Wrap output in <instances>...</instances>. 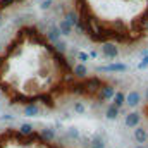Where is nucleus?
<instances>
[{"label":"nucleus","instance_id":"16","mask_svg":"<svg viewBox=\"0 0 148 148\" xmlns=\"http://www.w3.org/2000/svg\"><path fill=\"white\" fill-rule=\"evenodd\" d=\"M74 110L77 112V114H83V112H84V107H83L81 103H76V105H74Z\"/></svg>","mask_w":148,"mask_h":148},{"label":"nucleus","instance_id":"13","mask_svg":"<svg viewBox=\"0 0 148 148\" xmlns=\"http://www.w3.org/2000/svg\"><path fill=\"white\" fill-rule=\"evenodd\" d=\"M119 112H121V109H117V107H114L112 103H109V107H107V110H105V115H107V119H117Z\"/></svg>","mask_w":148,"mask_h":148},{"label":"nucleus","instance_id":"10","mask_svg":"<svg viewBox=\"0 0 148 148\" xmlns=\"http://www.w3.org/2000/svg\"><path fill=\"white\" fill-rule=\"evenodd\" d=\"M40 136H41V140H43L45 143H50V141L55 138V133H53V129H50V127H43V129L40 131Z\"/></svg>","mask_w":148,"mask_h":148},{"label":"nucleus","instance_id":"20","mask_svg":"<svg viewBox=\"0 0 148 148\" xmlns=\"http://www.w3.org/2000/svg\"><path fill=\"white\" fill-rule=\"evenodd\" d=\"M136 148H148V147H145V145H138Z\"/></svg>","mask_w":148,"mask_h":148},{"label":"nucleus","instance_id":"18","mask_svg":"<svg viewBox=\"0 0 148 148\" xmlns=\"http://www.w3.org/2000/svg\"><path fill=\"white\" fill-rule=\"evenodd\" d=\"M52 2H53V0H45V2L41 3V7H43V9H48V7L52 5Z\"/></svg>","mask_w":148,"mask_h":148},{"label":"nucleus","instance_id":"19","mask_svg":"<svg viewBox=\"0 0 148 148\" xmlns=\"http://www.w3.org/2000/svg\"><path fill=\"white\" fill-rule=\"evenodd\" d=\"M145 31L148 33V21H147V24H145Z\"/></svg>","mask_w":148,"mask_h":148},{"label":"nucleus","instance_id":"8","mask_svg":"<svg viewBox=\"0 0 148 148\" xmlns=\"http://www.w3.org/2000/svg\"><path fill=\"white\" fill-rule=\"evenodd\" d=\"M127 69V66L126 64H109V66H102L100 67V71H110V73H122V71H126Z\"/></svg>","mask_w":148,"mask_h":148},{"label":"nucleus","instance_id":"4","mask_svg":"<svg viewBox=\"0 0 148 148\" xmlns=\"http://www.w3.org/2000/svg\"><path fill=\"white\" fill-rule=\"evenodd\" d=\"M73 74H74V77H76V79H84V77L88 76V69H86V66H84V64H81V62H74Z\"/></svg>","mask_w":148,"mask_h":148},{"label":"nucleus","instance_id":"9","mask_svg":"<svg viewBox=\"0 0 148 148\" xmlns=\"http://www.w3.org/2000/svg\"><path fill=\"white\" fill-rule=\"evenodd\" d=\"M124 100H126V95H124L122 91H115L114 97H112V105L117 107V109H121V107L124 105Z\"/></svg>","mask_w":148,"mask_h":148},{"label":"nucleus","instance_id":"11","mask_svg":"<svg viewBox=\"0 0 148 148\" xmlns=\"http://www.w3.org/2000/svg\"><path fill=\"white\" fill-rule=\"evenodd\" d=\"M88 147L90 148H105V140L102 136H95V138L88 140Z\"/></svg>","mask_w":148,"mask_h":148},{"label":"nucleus","instance_id":"1","mask_svg":"<svg viewBox=\"0 0 148 148\" xmlns=\"http://www.w3.org/2000/svg\"><path fill=\"white\" fill-rule=\"evenodd\" d=\"M114 93H115V88H114L112 84H103V86L98 90V95H97L95 98L100 100V102H105V100H110L112 97H114Z\"/></svg>","mask_w":148,"mask_h":148},{"label":"nucleus","instance_id":"21","mask_svg":"<svg viewBox=\"0 0 148 148\" xmlns=\"http://www.w3.org/2000/svg\"><path fill=\"white\" fill-rule=\"evenodd\" d=\"M147 102H148V88H147Z\"/></svg>","mask_w":148,"mask_h":148},{"label":"nucleus","instance_id":"5","mask_svg":"<svg viewBox=\"0 0 148 148\" xmlns=\"http://www.w3.org/2000/svg\"><path fill=\"white\" fill-rule=\"evenodd\" d=\"M140 121H141V114H138V112H133V114H127L126 115V126H129V127H138V124H140Z\"/></svg>","mask_w":148,"mask_h":148},{"label":"nucleus","instance_id":"14","mask_svg":"<svg viewBox=\"0 0 148 148\" xmlns=\"http://www.w3.org/2000/svg\"><path fill=\"white\" fill-rule=\"evenodd\" d=\"M19 134H21V136H31V134H33V126L28 124V122H26V124H21V126H19Z\"/></svg>","mask_w":148,"mask_h":148},{"label":"nucleus","instance_id":"6","mask_svg":"<svg viewBox=\"0 0 148 148\" xmlns=\"http://www.w3.org/2000/svg\"><path fill=\"white\" fill-rule=\"evenodd\" d=\"M134 140L138 141V145H145L148 141V133L143 129V127H134Z\"/></svg>","mask_w":148,"mask_h":148},{"label":"nucleus","instance_id":"12","mask_svg":"<svg viewBox=\"0 0 148 148\" xmlns=\"http://www.w3.org/2000/svg\"><path fill=\"white\" fill-rule=\"evenodd\" d=\"M38 114H40V107L36 103H28L24 107V115H28V117H35Z\"/></svg>","mask_w":148,"mask_h":148},{"label":"nucleus","instance_id":"23","mask_svg":"<svg viewBox=\"0 0 148 148\" xmlns=\"http://www.w3.org/2000/svg\"><path fill=\"white\" fill-rule=\"evenodd\" d=\"M0 97H2V91H0Z\"/></svg>","mask_w":148,"mask_h":148},{"label":"nucleus","instance_id":"15","mask_svg":"<svg viewBox=\"0 0 148 148\" xmlns=\"http://www.w3.org/2000/svg\"><path fill=\"white\" fill-rule=\"evenodd\" d=\"M138 67H140V69H147V67H148V55L143 57V60L140 62V66H138Z\"/></svg>","mask_w":148,"mask_h":148},{"label":"nucleus","instance_id":"25","mask_svg":"<svg viewBox=\"0 0 148 148\" xmlns=\"http://www.w3.org/2000/svg\"><path fill=\"white\" fill-rule=\"evenodd\" d=\"M147 143H148V141H147Z\"/></svg>","mask_w":148,"mask_h":148},{"label":"nucleus","instance_id":"7","mask_svg":"<svg viewBox=\"0 0 148 148\" xmlns=\"http://www.w3.org/2000/svg\"><path fill=\"white\" fill-rule=\"evenodd\" d=\"M57 29H59L60 36H69V35L73 33V28H71V24H69L66 19H60V21H59V26H57Z\"/></svg>","mask_w":148,"mask_h":148},{"label":"nucleus","instance_id":"17","mask_svg":"<svg viewBox=\"0 0 148 148\" xmlns=\"http://www.w3.org/2000/svg\"><path fill=\"white\" fill-rule=\"evenodd\" d=\"M69 136L74 138V140H79V133H77L76 129H71V131H69Z\"/></svg>","mask_w":148,"mask_h":148},{"label":"nucleus","instance_id":"3","mask_svg":"<svg viewBox=\"0 0 148 148\" xmlns=\"http://www.w3.org/2000/svg\"><path fill=\"white\" fill-rule=\"evenodd\" d=\"M102 53H103L105 59H115L117 53H119V50H117V47L114 43H103L102 45Z\"/></svg>","mask_w":148,"mask_h":148},{"label":"nucleus","instance_id":"24","mask_svg":"<svg viewBox=\"0 0 148 148\" xmlns=\"http://www.w3.org/2000/svg\"><path fill=\"white\" fill-rule=\"evenodd\" d=\"M0 26H2V21H0Z\"/></svg>","mask_w":148,"mask_h":148},{"label":"nucleus","instance_id":"22","mask_svg":"<svg viewBox=\"0 0 148 148\" xmlns=\"http://www.w3.org/2000/svg\"><path fill=\"white\" fill-rule=\"evenodd\" d=\"M0 53H2V47H0Z\"/></svg>","mask_w":148,"mask_h":148},{"label":"nucleus","instance_id":"2","mask_svg":"<svg viewBox=\"0 0 148 148\" xmlns=\"http://www.w3.org/2000/svg\"><path fill=\"white\" fill-rule=\"evenodd\" d=\"M140 102H141V93L140 91H129L127 95H126V100H124V103H127L129 107H138L140 105Z\"/></svg>","mask_w":148,"mask_h":148}]
</instances>
